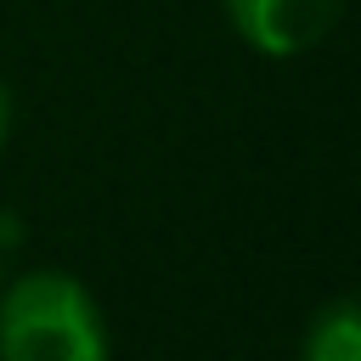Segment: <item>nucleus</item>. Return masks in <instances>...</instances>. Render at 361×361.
Returning <instances> with one entry per match:
<instances>
[{
	"instance_id": "obj_1",
	"label": "nucleus",
	"mask_w": 361,
	"mask_h": 361,
	"mask_svg": "<svg viewBox=\"0 0 361 361\" xmlns=\"http://www.w3.org/2000/svg\"><path fill=\"white\" fill-rule=\"evenodd\" d=\"M0 361H107L90 288L68 271H28L0 293Z\"/></svg>"
},
{
	"instance_id": "obj_2",
	"label": "nucleus",
	"mask_w": 361,
	"mask_h": 361,
	"mask_svg": "<svg viewBox=\"0 0 361 361\" xmlns=\"http://www.w3.org/2000/svg\"><path fill=\"white\" fill-rule=\"evenodd\" d=\"M344 0H226L237 34L259 56H299L327 39Z\"/></svg>"
},
{
	"instance_id": "obj_3",
	"label": "nucleus",
	"mask_w": 361,
	"mask_h": 361,
	"mask_svg": "<svg viewBox=\"0 0 361 361\" xmlns=\"http://www.w3.org/2000/svg\"><path fill=\"white\" fill-rule=\"evenodd\" d=\"M305 361H361V322H355V305L338 299L327 305L310 333H305Z\"/></svg>"
},
{
	"instance_id": "obj_4",
	"label": "nucleus",
	"mask_w": 361,
	"mask_h": 361,
	"mask_svg": "<svg viewBox=\"0 0 361 361\" xmlns=\"http://www.w3.org/2000/svg\"><path fill=\"white\" fill-rule=\"evenodd\" d=\"M6 130H11V96H6V79H0V147H6Z\"/></svg>"
}]
</instances>
